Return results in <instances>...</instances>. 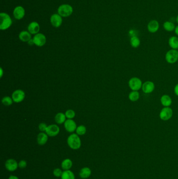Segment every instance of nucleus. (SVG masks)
Instances as JSON below:
<instances>
[{"instance_id":"nucleus-1","label":"nucleus","mask_w":178,"mask_h":179,"mask_svg":"<svg viewBox=\"0 0 178 179\" xmlns=\"http://www.w3.org/2000/svg\"><path fill=\"white\" fill-rule=\"evenodd\" d=\"M67 143L69 148L73 150H77L82 145L80 138L77 134L70 135L67 138Z\"/></svg>"},{"instance_id":"nucleus-2","label":"nucleus","mask_w":178,"mask_h":179,"mask_svg":"<svg viewBox=\"0 0 178 179\" xmlns=\"http://www.w3.org/2000/svg\"><path fill=\"white\" fill-rule=\"evenodd\" d=\"M0 29L6 30L8 29L12 24V20L7 14L1 13L0 14Z\"/></svg>"},{"instance_id":"nucleus-3","label":"nucleus","mask_w":178,"mask_h":179,"mask_svg":"<svg viewBox=\"0 0 178 179\" xmlns=\"http://www.w3.org/2000/svg\"><path fill=\"white\" fill-rule=\"evenodd\" d=\"M130 88L132 91H138L142 87V81L137 77H132L130 79L128 82Z\"/></svg>"},{"instance_id":"nucleus-4","label":"nucleus","mask_w":178,"mask_h":179,"mask_svg":"<svg viewBox=\"0 0 178 179\" xmlns=\"http://www.w3.org/2000/svg\"><path fill=\"white\" fill-rule=\"evenodd\" d=\"M165 59L170 64H174L178 60V52L177 50L171 49L166 52Z\"/></svg>"},{"instance_id":"nucleus-5","label":"nucleus","mask_w":178,"mask_h":179,"mask_svg":"<svg viewBox=\"0 0 178 179\" xmlns=\"http://www.w3.org/2000/svg\"><path fill=\"white\" fill-rule=\"evenodd\" d=\"M72 7L69 4L61 5L58 9V13L62 17H68L73 13Z\"/></svg>"},{"instance_id":"nucleus-6","label":"nucleus","mask_w":178,"mask_h":179,"mask_svg":"<svg viewBox=\"0 0 178 179\" xmlns=\"http://www.w3.org/2000/svg\"><path fill=\"white\" fill-rule=\"evenodd\" d=\"M173 110L170 107L163 108L159 113L160 119L164 121H169L173 116Z\"/></svg>"},{"instance_id":"nucleus-7","label":"nucleus","mask_w":178,"mask_h":179,"mask_svg":"<svg viewBox=\"0 0 178 179\" xmlns=\"http://www.w3.org/2000/svg\"><path fill=\"white\" fill-rule=\"evenodd\" d=\"M25 98V93L22 90H16L14 91L12 95V98L14 102L15 103H19L22 102Z\"/></svg>"},{"instance_id":"nucleus-8","label":"nucleus","mask_w":178,"mask_h":179,"mask_svg":"<svg viewBox=\"0 0 178 179\" xmlns=\"http://www.w3.org/2000/svg\"><path fill=\"white\" fill-rule=\"evenodd\" d=\"M60 128L57 125L52 124L48 126L47 130H46V133L48 136L55 137L57 136L60 132Z\"/></svg>"},{"instance_id":"nucleus-9","label":"nucleus","mask_w":178,"mask_h":179,"mask_svg":"<svg viewBox=\"0 0 178 179\" xmlns=\"http://www.w3.org/2000/svg\"><path fill=\"white\" fill-rule=\"evenodd\" d=\"M5 167L9 172H14L18 168V163L15 159H8L5 163Z\"/></svg>"},{"instance_id":"nucleus-10","label":"nucleus","mask_w":178,"mask_h":179,"mask_svg":"<svg viewBox=\"0 0 178 179\" xmlns=\"http://www.w3.org/2000/svg\"><path fill=\"white\" fill-rule=\"evenodd\" d=\"M35 45L38 47H42L46 43V37L43 34L38 33L36 34L33 38Z\"/></svg>"},{"instance_id":"nucleus-11","label":"nucleus","mask_w":178,"mask_h":179,"mask_svg":"<svg viewBox=\"0 0 178 179\" xmlns=\"http://www.w3.org/2000/svg\"><path fill=\"white\" fill-rule=\"evenodd\" d=\"M155 88V85L154 82L151 81H147L143 83L142 89L143 92L145 94H150L154 91Z\"/></svg>"},{"instance_id":"nucleus-12","label":"nucleus","mask_w":178,"mask_h":179,"mask_svg":"<svg viewBox=\"0 0 178 179\" xmlns=\"http://www.w3.org/2000/svg\"><path fill=\"white\" fill-rule=\"evenodd\" d=\"M65 129L69 132H73L76 131L77 125L75 122L72 119H67L64 123Z\"/></svg>"},{"instance_id":"nucleus-13","label":"nucleus","mask_w":178,"mask_h":179,"mask_svg":"<svg viewBox=\"0 0 178 179\" xmlns=\"http://www.w3.org/2000/svg\"><path fill=\"white\" fill-rule=\"evenodd\" d=\"M50 22L54 27H60L62 23V16L58 14H54L51 16L50 18Z\"/></svg>"},{"instance_id":"nucleus-14","label":"nucleus","mask_w":178,"mask_h":179,"mask_svg":"<svg viewBox=\"0 0 178 179\" xmlns=\"http://www.w3.org/2000/svg\"><path fill=\"white\" fill-rule=\"evenodd\" d=\"M159 28V24L158 21L155 20H151L147 25V29L151 33H155Z\"/></svg>"},{"instance_id":"nucleus-15","label":"nucleus","mask_w":178,"mask_h":179,"mask_svg":"<svg viewBox=\"0 0 178 179\" xmlns=\"http://www.w3.org/2000/svg\"><path fill=\"white\" fill-rule=\"evenodd\" d=\"M25 14V9L22 7H16L14 9L13 15L14 17L17 20H20L24 17Z\"/></svg>"},{"instance_id":"nucleus-16","label":"nucleus","mask_w":178,"mask_h":179,"mask_svg":"<svg viewBox=\"0 0 178 179\" xmlns=\"http://www.w3.org/2000/svg\"><path fill=\"white\" fill-rule=\"evenodd\" d=\"M172 102L171 97L167 94L163 95L160 98V103L164 107H170L172 104Z\"/></svg>"},{"instance_id":"nucleus-17","label":"nucleus","mask_w":178,"mask_h":179,"mask_svg":"<svg viewBox=\"0 0 178 179\" xmlns=\"http://www.w3.org/2000/svg\"><path fill=\"white\" fill-rule=\"evenodd\" d=\"M28 30L31 34H38L40 30V26L38 23L33 22L28 25Z\"/></svg>"},{"instance_id":"nucleus-18","label":"nucleus","mask_w":178,"mask_h":179,"mask_svg":"<svg viewBox=\"0 0 178 179\" xmlns=\"http://www.w3.org/2000/svg\"><path fill=\"white\" fill-rule=\"evenodd\" d=\"M48 140V135L46 132H40L37 136V143L40 146L45 145Z\"/></svg>"},{"instance_id":"nucleus-19","label":"nucleus","mask_w":178,"mask_h":179,"mask_svg":"<svg viewBox=\"0 0 178 179\" xmlns=\"http://www.w3.org/2000/svg\"><path fill=\"white\" fill-rule=\"evenodd\" d=\"M80 176L82 179H86L88 178L91 175V170L88 167H84L81 169L80 171Z\"/></svg>"},{"instance_id":"nucleus-20","label":"nucleus","mask_w":178,"mask_h":179,"mask_svg":"<svg viewBox=\"0 0 178 179\" xmlns=\"http://www.w3.org/2000/svg\"><path fill=\"white\" fill-rule=\"evenodd\" d=\"M169 46L172 49H178V37L177 36H172L168 40Z\"/></svg>"},{"instance_id":"nucleus-21","label":"nucleus","mask_w":178,"mask_h":179,"mask_svg":"<svg viewBox=\"0 0 178 179\" xmlns=\"http://www.w3.org/2000/svg\"><path fill=\"white\" fill-rule=\"evenodd\" d=\"M19 38L23 42H28L31 39V34L29 31H22L19 35Z\"/></svg>"},{"instance_id":"nucleus-22","label":"nucleus","mask_w":178,"mask_h":179,"mask_svg":"<svg viewBox=\"0 0 178 179\" xmlns=\"http://www.w3.org/2000/svg\"><path fill=\"white\" fill-rule=\"evenodd\" d=\"M73 166V162L71 159H65L61 163V168L64 171L69 170Z\"/></svg>"},{"instance_id":"nucleus-23","label":"nucleus","mask_w":178,"mask_h":179,"mask_svg":"<svg viewBox=\"0 0 178 179\" xmlns=\"http://www.w3.org/2000/svg\"><path fill=\"white\" fill-rule=\"evenodd\" d=\"M67 117L63 113H58L54 117V119L56 121V123L58 124H62L63 123H64L66 121Z\"/></svg>"},{"instance_id":"nucleus-24","label":"nucleus","mask_w":178,"mask_h":179,"mask_svg":"<svg viewBox=\"0 0 178 179\" xmlns=\"http://www.w3.org/2000/svg\"><path fill=\"white\" fill-rule=\"evenodd\" d=\"M163 27H164V28L165 31L171 32V31H174L176 26H175V25L174 24V23L171 22L166 21L164 23Z\"/></svg>"},{"instance_id":"nucleus-25","label":"nucleus","mask_w":178,"mask_h":179,"mask_svg":"<svg viewBox=\"0 0 178 179\" xmlns=\"http://www.w3.org/2000/svg\"><path fill=\"white\" fill-rule=\"evenodd\" d=\"M140 97V94L138 91H132L129 94V99L131 102H136L138 101Z\"/></svg>"},{"instance_id":"nucleus-26","label":"nucleus","mask_w":178,"mask_h":179,"mask_svg":"<svg viewBox=\"0 0 178 179\" xmlns=\"http://www.w3.org/2000/svg\"><path fill=\"white\" fill-rule=\"evenodd\" d=\"M61 179H75V175L71 170H65L63 172Z\"/></svg>"},{"instance_id":"nucleus-27","label":"nucleus","mask_w":178,"mask_h":179,"mask_svg":"<svg viewBox=\"0 0 178 179\" xmlns=\"http://www.w3.org/2000/svg\"><path fill=\"white\" fill-rule=\"evenodd\" d=\"M130 44L134 48H138L140 44V39L136 36H132L130 39Z\"/></svg>"},{"instance_id":"nucleus-28","label":"nucleus","mask_w":178,"mask_h":179,"mask_svg":"<svg viewBox=\"0 0 178 179\" xmlns=\"http://www.w3.org/2000/svg\"><path fill=\"white\" fill-rule=\"evenodd\" d=\"M86 131H87V129L84 125H80L78 127H77V128L76 130V134L78 135V136L84 135L86 134Z\"/></svg>"},{"instance_id":"nucleus-29","label":"nucleus","mask_w":178,"mask_h":179,"mask_svg":"<svg viewBox=\"0 0 178 179\" xmlns=\"http://www.w3.org/2000/svg\"><path fill=\"white\" fill-rule=\"evenodd\" d=\"M14 101L13 99L9 96L4 97L2 100V103L3 105L7 106H9L13 104Z\"/></svg>"},{"instance_id":"nucleus-30","label":"nucleus","mask_w":178,"mask_h":179,"mask_svg":"<svg viewBox=\"0 0 178 179\" xmlns=\"http://www.w3.org/2000/svg\"><path fill=\"white\" fill-rule=\"evenodd\" d=\"M65 115L67 119H73L75 116V112L73 110H68L65 112Z\"/></svg>"},{"instance_id":"nucleus-31","label":"nucleus","mask_w":178,"mask_h":179,"mask_svg":"<svg viewBox=\"0 0 178 179\" xmlns=\"http://www.w3.org/2000/svg\"><path fill=\"white\" fill-rule=\"evenodd\" d=\"M63 172V171H62V170L60 169V168H56L54 170L53 174L55 177L59 178V177H61V176H62Z\"/></svg>"},{"instance_id":"nucleus-32","label":"nucleus","mask_w":178,"mask_h":179,"mask_svg":"<svg viewBox=\"0 0 178 179\" xmlns=\"http://www.w3.org/2000/svg\"><path fill=\"white\" fill-rule=\"evenodd\" d=\"M27 162L24 160L20 161L18 163V167L20 169H25L27 167Z\"/></svg>"},{"instance_id":"nucleus-33","label":"nucleus","mask_w":178,"mask_h":179,"mask_svg":"<svg viewBox=\"0 0 178 179\" xmlns=\"http://www.w3.org/2000/svg\"><path fill=\"white\" fill-rule=\"evenodd\" d=\"M47 127H48V126L44 123H41L39 125V129L42 132H46V130H47Z\"/></svg>"},{"instance_id":"nucleus-34","label":"nucleus","mask_w":178,"mask_h":179,"mask_svg":"<svg viewBox=\"0 0 178 179\" xmlns=\"http://www.w3.org/2000/svg\"><path fill=\"white\" fill-rule=\"evenodd\" d=\"M174 92L177 96H178V83L177 84L174 88Z\"/></svg>"},{"instance_id":"nucleus-35","label":"nucleus","mask_w":178,"mask_h":179,"mask_svg":"<svg viewBox=\"0 0 178 179\" xmlns=\"http://www.w3.org/2000/svg\"><path fill=\"white\" fill-rule=\"evenodd\" d=\"M19 179V178H18V177L15 176V175H11V176L9 178V179Z\"/></svg>"},{"instance_id":"nucleus-36","label":"nucleus","mask_w":178,"mask_h":179,"mask_svg":"<svg viewBox=\"0 0 178 179\" xmlns=\"http://www.w3.org/2000/svg\"><path fill=\"white\" fill-rule=\"evenodd\" d=\"M28 44L29 45H31H31H33V44H34V42H33V39H31L30 40H29V41L28 42Z\"/></svg>"},{"instance_id":"nucleus-37","label":"nucleus","mask_w":178,"mask_h":179,"mask_svg":"<svg viewBox=\"0 0 178 179\" xmlns=\"http://www.w3.org/2000/svg\"><path fill=\"white\" fill-rule=\"evenodd\" d=\"M174 32H175V33H176V35L178 36V25L177 26H176V28H175V29H174Z\"/></svg>"},{"instance_id":"nucleus-38","label":"nucleus","mask_w":178,"mask_h":179,"mask_svg":"<svg viewBox=\"0 0 178 179\" xmlns=\"http://www.w3.org/2000/svg\"><path fill=\"white\" fill-rule=\"evenodd\" d=\"M3 74V70L2 68H1V78H2V76Z\"/></svg>"},{"instance_id":"nucleus-39","label":"nucleus","mask_w":178,"mask_h":179,"mask_svg":"<svg viewBox=\"0 0 178 179\" xmlns=\"http://www.w3.org/2000/svg\"><path fill=\"white\" fill-rule=\"evenodd\" d=\"M176 20H177V22L178 23V15L177 16V18H176Z\"/></svg>"},{"instance_id":"nucleus-40","label":"nucleus","mask_w":178,"mask_h":179,"mask_svg":"<svg viewBox=\"0 0 178 179\" xmlns=\"http://www.w3.org/2000/svg\"></svg>"}]
</instances>
